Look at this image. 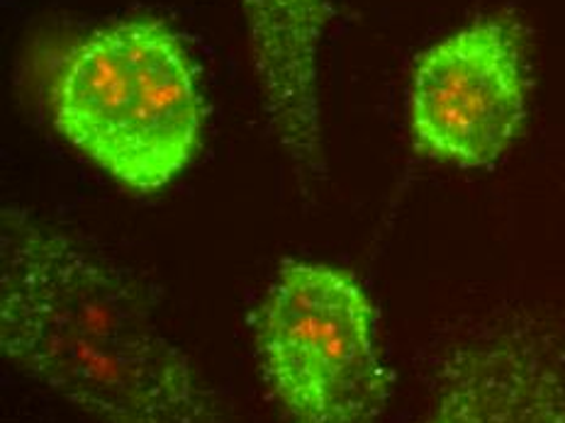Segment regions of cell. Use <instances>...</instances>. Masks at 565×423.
Instances as JSON below:
<instances>
[{"label": "cell", "mask_w": 565, "mask_h": 423, "mask_svg": "<svg viewBox=\"0 0 565 423\" xmlns=\"http://www.w3.org/2000/svg\"><path fill=\"white\" fill-rule=\"evenodd\" d=\"M0 348L98 423H217L191 358L120 270L13 205L0 215Z\"/></svg>", "instance_id": "1"}, {"label": "cell", "mask_w": 565, "mask_h": 423, "mask_svg": "<svg viewBox=\"0 0 565 423\" xmlns=\"http://www.w3.org/2000/svg\"><path fill=\"white\" fill-rule=\"evenodd\" d=\"M46 108L71 147L137 193L191 166L207 120L195 58L159 18L78 34L52 66Z\"/></svg>", "instance_id": "2"}, {"label": "cell", "mask_w": 565, "mask_h": 423, "mask_svg": "<svg viewBox=\"0 0 565 423\" xmlns=\"http://www.w3.org/2000/svg\"><path fill=\"white\" fill-rule=\"evenodd\" d=\"M254 350L286 423H379L393 375L379 310L349 268L288 258L254 310Z\"/></svg>", "instance_id": "3"}, {"label": "cell", "mask_w": 565, "mask_h": 423, "mask_svg": "<svg viewBox=\"0 0 565 423\" xmlns=\"http://www.w3.org/2000/svg\"><path fill=\"white\" fill-rule=\"evenodd\" d=\"M529 88L522 22L512 15L470 20L427 46L412 66V147L446 166L488 169L522 137Z\"/></svg>", "instance_id": "4"}, {"label": "cell", "mask_w": 565, "mask_h": 423, "mask_svg": "<svg viewBox=\"0 0 565 423\" xmlns=\"http://www.w3.org/2000/svg\"><path fill=\"white\" fill-rule=\"evenodd\" d=\"M422 423H565V350L524 324L463 340L441 360Z\"/></svg>", "instance_id": "5"}, {"label": "cell", "mask_w": 565, "mask_h": 423, "mask_svg": "<svg viewBox=\"0 0 565 423\" xmlns=\"http://www.w3.org/2000/svg\"><path fill=\"white\" fill-rule=\"evenodd\" d=\"M262 102L278 147L302 181L327 171L320 56L327 0H239Z\"/></svg>", "instance_id": "6"}]
</instances>
